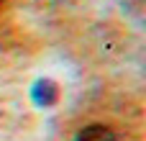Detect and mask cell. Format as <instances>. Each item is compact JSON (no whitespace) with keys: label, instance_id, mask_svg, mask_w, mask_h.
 I'll return each mask as SVG.
<instances>
[{"label":"cell","instance_id":"7a4b0ae2","mask_svg":"<svg viewBox=\"0 0 146 141\" xmlns=\"http://www.w3.org/2000/svg\"><path fill=\"white\" fill-rule=\"evenodd\" d=\"M77 141H118V139H115V134H113L108 126L92 123V126H85V128L77 134Z\"/></svg>","mask_w":146,"mask_h":141},{"label":"cell","instance_id":"6da1fadb","mask_svg":"<svg viewBox=\"0 0 146 141\" xmlns=\"http://www.w3.org/2000/svg\"><path fill=\"white\" fill-rule=\"evenodd\" d=\"M31 95H33V103H36V105L49 108V105H54V103L59 100V87H56L51 80H38V82L33 85Z\"/></svg>","mask_w":146,"mask_h":141},{"label":"cell","instance_id":"3957f363","mask_svg":"<svg viewBox=\"0 0 146 141\" xmlns=\"http://www.w3.org/2000/svg\"><path fill=\"white\" fill-rule=\"evenodd\" d=\"M0 3H3V0H0Z\"/></svg>","mask_w":146,"mask_h":141}]
</instances>
